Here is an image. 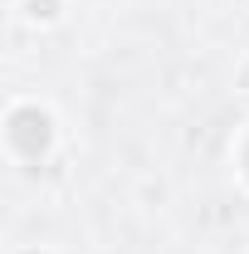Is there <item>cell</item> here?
<instances>
[{"label": "cell", "mask_w": 249, "mask_h": 254, "mask_svg": "<svg viewBox=\"0 0 249 254\" xmlns=\"http://www.w3.org/2000/svg\"><path fill=\"white\" fill-rule=\"evenodd\" d=\"M5 142H10V152L25 161V166H39V161L54 152V118H49V108L15 103L10 118H5Z\"/></svg>", "instance_id": "1"}, {"label": "cell", "mask_w": 249, "mask_h": 254, "mask_svg": "<svg viewBox=\"0 0 249 254\" xmlns=\"http://www.w3.org/2000/svg\"><path fill=\"white\" fill-rule=\"evenodd\" d=\"M20 10H25V20H34V25H49V20H59L63 0H20Z\"/></svg>", "instance_id": "2"}, {"label": "cell", "mask_w": 249, "mask_h": 254, "mask_svg": "<svg viewBox=\"0 0 249 254\" xmlns=\"http://www.w3.org/2000/svg\"><path fill=\"white\" fill-rule=\"evenodd\" d=\"M240 176H245V181H249V137H245V142H240Z\"/></svg>", "instance_id": "3"}]
</instances>
